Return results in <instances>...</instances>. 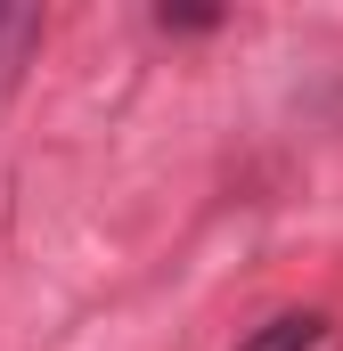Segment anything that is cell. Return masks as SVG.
<instances>
[{
    "label": "cell",
    "mask_w": 343,
    "mask_h": 351,
    "mask_svg": "<svg viewBox=\"0 0 343 351\" xmlns=\"http://www.w3.org/2000/svg\"><path fill=\"white\" fill-rule=\"evenodd\" d=\"M33 41H41V8L8 0V8H0V82H8L16 66H25V49H33Z\"/></svg>",
    "instance_id": "2"
},
{
    "label": "cell",
    "mask_w": 343,
    "mask_h": 351,
    "mask_svg": "<svg viewBox=\"0 0 343 351\" xmlns=\"http://www.w3.org/2000/svg\"><path fill=\"white\" fill-rule=\"evenodd\" d=\"M156 25H164V33H213L221 8H156Z\"/></svg>",
    "instance_id": "3"
},
{
    "label": "cell",
    "mask_w": 343,
    "mask_h": 351,
    "mask_svg": "<svg viewBox=\"0 0 343 351\" xmlns=\"http://www.w3.org/2000/svg\"><path fill=\"white\" fill-rule=\"evenodd\" d=\"M319 343H327V319H319V311H278V319H261L237 351H319Z\"/></svg>",
    "instance_id": "1"
}]
</instances>
